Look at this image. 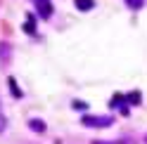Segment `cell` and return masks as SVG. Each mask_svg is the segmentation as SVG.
Segmentation results:
<instances>
[{"mask_svg":"<svg viewBox=\"0 0 147 144\" xmlns=\"http://www.w3.org/2000/svg\"><path fill=\"white\" fill-rule=\"evenodd\" d=\"M112 123H114L112 116H83V125L88 128H107Z\"/></svg>","mask_w":147,"mask_h":144,"instance_id":"obj_1","label":"cell"},{"mask_svg":"<svg viewBox=\"0 0 147 144\" xmlns=\"http://www.w3.org/2000/svg\"><path fill=\"white\" fill-rule=\"evenodd\" d=\"M36 7H38V14L43 17V19H50V14H52L50 0H36Z\"/></svg>","mask_w":147,"mask_h":144,"instance_id":"obj_2","label":"cell"},{"mask_svg":"<svg viewBox=\"0 0 147 144\" xmlns=\"http://www.w3.org/2000/svg\"><path fill=\"white\" fill-rule=\"evenodd\" d=\"M93 5H95V0H76V7L81 12H88V10H93Z\"/></svg>","mask_w":147,"mask_h":144,"instance_id":"obj_3","label":"cell"},{"mask_svg":"<svg viewBox=\"0 0 147 144\" xmlns=\"http://www.w3.org/2000/svg\"><path fill=\"white\" fill-rule=\"evenodd\" d=\"M29 125H31V130H33V132H45V123H43V121H38V118H33Z\"/></svg>","mask_w":147,"mask_h":144,"instance_id":"obj_4","label":"cell"},{"mask_svg":"<svg viewBox=\"0 0 147 144\" xmlns=\"http://www.w3.org/2000/svg\"><path fill=\"white\" fill-rule=\"evenodd\" d=\"M128 7H133V10H140V7L145 5V0H126Z\"/></svg>","mask_w":147,"mask_h":144,"instance_id":"obj_5","label":"cell"},{"mask_svg":"<svg viewBox=\"0 0 147 144\" xmlns=\"http://www.w3.org/2000/svg\"><path fill=\"white\" fill-rule=\"evenodd\" d=\"M128 102H131V104H138V102H140V95H138V92H131V95H128Z\"/></svg>","mask_w":147,"mask_h":144,"instance_id":"obj_6","label":"cell"},{"mask_svg":"<svg viewBox=\"0 0 147 144\" xmlns=\"http://www.w3.org/2000/svg\"><path fill=\"white\" fill-rule=\"evenodd\" d=\"M74 109H76V111H83V109H88V104H86V102H74Z\"/></svg>","mask_w":147,"mask_h":144,"instance_id":"obj_7","label":"cell"},{"mask_svg":"<svg viewBox=\"0 0 147 144\" xmlns=\"http://www.w3.org/2000/svg\"><path fill=\"white\" fill-rule=\"evenodd\" d=\"M10 85H12V95H14V97H19L22 92H19V90H17V85H14V78H10Z\"/></svg>","mask_w":147,"mask_h":144,"instance_id":"obj_8","label":"cell"},{"mask_svg":"<svg viewBox=\"0 0 147 144\" xmlns=\"http://www.w3.org/2000/svg\"><path fill=\"white\" fill-rule=\"evenodd\" d=\"M24 29H26V33H33V19H29V21H26V26H24Z\"/></svg>","mask_w":147,"mask_h":144,"instance_id":"obj_9","label":"cell"},{"mask_svg":"<svg viewBox=\"0 0 147 144\" xmlns=\"http://www.w3.org/2000/svg\"><path fill=\"white\" fill-rule=\"evenodd\" d=\"M5 130V116H3V111H0V132Z\"/></svg>","mask_w":147,"mask_h":144,"instance_id":"obj_10","label":"cell"}]
</instances>
